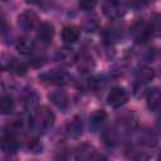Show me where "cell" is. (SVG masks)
I'll list each match as a JSON object with an SVG mask.
<instances>
[{"label": "cell", "instance_id": "9a60e30c", "mask_svg": "<svg viewBox=\"0 0 161 161\" xmlns=\"http://www.w3.org/2000/svg\"><path fill=\"white\" fill-rule=\"evenodd\" d=\"M83 131V125H82V119L78 117H74L72 121L68 122L67 125V135L69 137H78L82 135Z\"/></svg>", "mask_w": 161, "mask_h": 161}, {"label": "cell", "instance_id": "cb8c5ba5", "mask_svg": "<svg viewBox=\"0 0 161 161\" xmlns=\"http://www.w3.org/2000/svg\"><path fill=\"white\" fill-rule=\"evenodd\" d=\"M103 140H104V143L107 145H113L116 142V135L112 130H107L104 133H103Z\"/></svg>", "mask_w": 161, "mask_h": 161}, {"label": "cell", "instance_id": "ac0fdd59", "mask_svg": "<svg viewBox=\"0 0 161 161\" xmlns=\"http://www.w3.org/2000/svg\"><path fill=\"white\" fill-rule=\"evenodd\" d=\"M155 77V70L151 67H142L138 72H137V80L141 83H146L152 80Z\"/></svg>", "mask_w": 161, "mask_h": 161}, {"label": "cell", "instance_id": "ba28073f", "mask_svg": "<svg viewBox=\"0 0 161 161\" xmlns=\"http://www.w3.org/2000/svg\"><path fill=\"white\" fill-rule=\"evenodd\" d=\"M94 155V147L89 143H82L75 148L77 161H89Z\"/></svg>", "mask_w": 161, "mask_h": 161}, {"label": "cell", "instance_id": "8992f818", "mask_svg": "<svg viewBox=\"0 0 161 161\" xmlns=\"http://www.w3.org/2000/svg\"><path fill=\"white\" fill-rule=\"evenodd\" d=\"M38 21V15L31 10H25L18 16V25L21 30L29 31L31 30Z\"/></svg>", "mask_w": 161, "mask_h": 161}, {"label": "cell", "instance_id": "52a82bcc", "mask_svg": "<svg viewBox=\"0 0 161 161\" xmlns=\"http://www.w3.org/2000/svg\"><path fill=\"white\" fill-rule=\"evenodd\" d=\"M54 36V26L49 21H42L38 26L36 38L43 43H49Z\"/></svg>", "mask_w": 161, "mask_h": 161}, {"label": "cell", "instance_id": "2e32d148", "mask_svg": "<svg viewBox=\"0 0 161 161\" xmlns=\"http://www.w3.org/2000/svg\"><path fill=\"white\" fill-rule=\"evenodd\" d=\"M57 57H58V59H59L62 63H64V64H67V65H70L74 60H77L75 54L73 53V50H72V49H68V48L59 49Z\"/></svg>", "mask_w": 161, "mask_h": 161}, {"label": "cell", "instance_id": "7402d4cb", "mask_svg": "<svg viewBox=\"0 0 161 161\" xmlns=\"http://www.w3.org/2000/svg\"><path fill=\"white\" fill-rule=\"evenodd\" d=\"M148 25H150V29H151V34L152 35H158L160 34V16L157 14L153 15V18L148 23Z\"/></svg>", "mask_w": 161, "mask_h": 161}, {"label": "cell", "instance_id": "8fae6325", "mask_svg": "<svg viewBox=\"0 0 161 161\" xmlns=\"http://www.w3.org/2000/svg\"><path fill=\"white\" fill-rule=\"evenodd\" d=\"M15 47H16V50L20 54H23V55H29L34 50V43H33V40L29 39V38H26V36L19 38L16 40Z\"/></svg>", "mask_w": 161, "mask_h": 161}, {"label": "cell", "instance_id": "d6986e66", "mask_svg": "<svg viewBox=\"0 0 161 161\" xmlns=\"http://www.w3.org/2000/svg\"><path fill=\"white\" fill-rule=\"evenodd\" d=\"M77 62H78V67L82 72H89L94 68V60L91 55L83 54V55H80V58Z\"/></svg>", "mask_w": 161, "mask_h": 161}, {"label": "cell", "instance_id": "7c38bea8", "mask_svg": "<svg viewBox=\"0 0 161 161\" xmlns=\"http://www.w3.org/2000/svg\"><path fill=\"white\" fill-rule=\"evenodd\" d=\"M146 99H147V106L151 111L156 112L160 108V89L157 87L150 89L146 94Z\"/></svg>", "mask_w": 161, "mask_h": 161}, {"label": "cell", "instance_id": "4316f807", "mask_svg": "<svg viewBox=\"0 0 161 161\" xmlns=\"http://www.w3.org/2000/svg\"><path fill=\"white\" fill-rule=\"evenodd\" d=\"M96 161H109V160H108L107 157H104V156H99V157H98Z\"/></svg>", "mask_w": 161, "mask_h": 161}, {"label": "cell", "instance_id": "6da1fadb", "mask_svg": "<svg viewBox=\"0 0 161 161\" xmlns=\"http://www.w3.org/2000/svg\"><path fill=\"white\" fill-rule=\"evenodd\" d=\"M55 121L54 113L50 111L49 107L47 106H40L35 109L34 117H33V123L38 131H47L49 130Z\"/></svg>", "mask_w": 161, "mask_h": 161}, {"label": "cell", "instance_id": "4fadbf2b", "mask_svg": "<svg viewBox=\"0 0 161 161\" xmlns=\"http://www.w3.org/2000/svg\"><path fill=\"white\" fill-rule=\"evenodd\" d=\"M106 121H107V113L103 109H98V111H96L91 114L89 126H91L92 130H98L104 125Z\"/></svg>", "mask_w": 161, "mask_h": 161}, {"label": "cell", "instance_id": "ffe728a7", "mask_svg": "<svg viewBox=\"0 0 161 161\" xmlns=\"http://www.w3.org/2000/svg\"><path fill=\"white\" fill-rule=\"evenodd\" d=\"M9 69H10L13 73H15L16 75H24V74H26V72H28L26 64L23 63V62H20V60H18V59L10 60V63H9Z\"/></svg>", "mask_w": 161, "mask_h": 161}, {"label": "cell", "instance_id": "484cf974", "mask_svg": "<svg viewBox=\"0 0 161 161\" xmlns=\"http://www.w3.org/2000/svg\"><path fill=\"white\" fill-rule=\"evenodd\" d=\"M5 29H6V20H5V18L0 14V34L4 33Z\"/></svg>", "mask_w": 161, "mask_h": 161}, {"label": "cell", "instance_id": "83f0119b", "mask_svg": "<svg viewBox=\"0 0 161 161\" xmlns=\"http://www.w3.org/2000/svg\"><path fill=\"white\" fill-rule=\"evenodd\" d=\"M1 70H3V67H1V65H0V73H1Z\"/></svg>", "mask_w": 161, "mask_h": 161}, {"label": "cell", "instance_id": "3957f363", "mask_svg": "<svg viewBox=\"0 0 161 161\" xmlns=\"http://www.w3.org/2000/svg\"><path fill=\"white\" fill-rule=\"evenodd\" d=\"M130 30H131L132 38H133L137 43H143V42L148 40V38L152 35L148 23L142 21V20L135 21V23L132 24V26H131Z\"/></svg>", "mask_w": 161, "mask_h": 161}, {"label": "cell", "instance_id": "5bb4252c", "mask_svg": "<svg viewBox=\"0 0 161 161\" xmlns=\"http://www.w3.org/2000/svg\"><path fill=\"white\" fill-rule=\"evenodd\" d=\"M79 38V30L74 25H65L62 30V39L65 43H75Z\"/></svg>", "mask_w": 161, "mask_h": 161}, {"label": "cell", "instance_id": "e0dca14e", "mask_svg": "<svg viewBox=\"0 0 161 161\" xmlns=\"http://www.w3.org/2000/svg\"><path fill=\"white\" fill-rule=\"evenodd\" d=\"M14 101L9 96H0V113L1 114H10L14 111Z\"/></svg>", "mask_w": 161, "mask_h": 161}, {"label": "cell", "instance_id": "5b68a950", "mask_svg": "<svg viewBox=\"0 0 161 161\" xmlns=\"http://www.w3.org/2000/svg\"><path fill=\"white\" fill-rule=\"evenodd\" d=\"M103 13L112 20H117L126 13V6L119 1H106L103 4Z\"/></svg>", "mask_w": 161, "mask_h": 161}, {"label": "cell", "instance_id": "d4e9b609", "mask_svg": "<svg viewBox=\"0 0 161 161\" xmlns=\"http://www.w3.org/2000/svg\"><path fill=\"white\" fill-rule=\"evenodd\" d=\"M79 8L83 9V10H92L94 6H96V1H89V0H83V1H79L78 3Z\"/></svg>", "mask_w": 161, "mask_h": 161}, {"label": "cell", "instance_id": "9c48e42d", "mask_svg": "<svg viewBox=\"0 0 161 161\" xmlns=\"http://www.w3.org/2000/svg\"><path fill=\"white\" fill-rule=\"evenodd\" d=\"M0 146L6 152H14L19 147V141L13 133H6L0 140Z\"/></svg>", "mask_w": 161, "mask_h": 161}, {"label": "cell", "instance_id": "7a4b0ae2", "mask_svg": "<svg viewBox=\"0 0 161 161\" xmlns=\"http://www.w3.org/2000/svg\"><path fill=\"white\" fill-rule=\"evenodd\" d=\"M39 79L45 83V84H52V86H64L67 83H69L70 80V75L64 72V70H59V69H53L49 70L47 73H43Z\"/></svg>", "mask_w": 161, "mask_h": 161}, {"label": "cell", "instance_id": "603a6c76", "mask_svg": "<svg viewBox=\"0 0 161 161\" xmlns=\"http://www.w3.org/2000/svg\"><path fill=\"white\" fill-rule=\"evenodd\" d=\"M24 104L26 107H34L36 104V94L31 89L24 94Z\"/></svg>", "mask_w": 161, "mask_h": 161}, {"label": "cell", "instance_id": "277c9868", "mask_svg": "<svg viewBox=\"0 0 161 161\" xmlns=\"http://www.w3.org/2000/svg\"><path fill=\"white\" fill-rule=\"evenodd\" d=\"M107 101H108L109 106H112L114 108H118L128 101V93L123 87H114L108 93Z\"/></svg>", "mask_w": 161, "mask_h": 161}, {"label": "cell", "instance_id": "44dd1931", "mask_svg": "<svg viewBox=\"0 0 161 161\" xmlns=\"http://www.w3.org/2000/svg\"><path fill=\"white\" fill-rule=\"evenodd\" d=\"M140 140H141V142H142L143 145H146V146H155V145L157 143V137H156V135H155L152 131H150V130L142 131L141 135H140Z\"/></svg>", "mask_w": 161, "mask_h": 161}, {"label": "cell", "instance_id": "30bf717a", "mask_svg": "<svg viewBox=\"0 0 161 161\" xmlns=\"http://www.w3.org/2000/svg\"><path fill=\"white\" fill-rule=\"evenodd\" d=\"M49 99L59 108L64 109L68 104V96L64 91H60V89H55V91H52L49 93Z\"/></svg>", "mask_w": 161, "mask_h": 161}]
</instances>
